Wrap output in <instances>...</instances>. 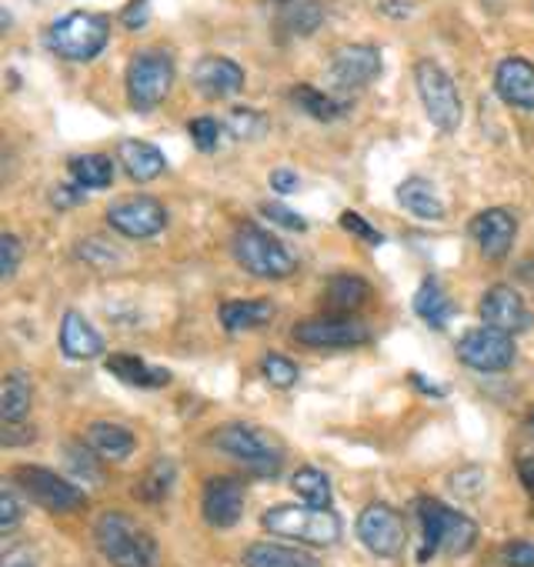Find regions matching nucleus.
Here are the masks:
<instances>
[{
    "instance_id": "23",
    "label": "nucleus",
    "mask_w": 534,
    "mask_h": 567,
    "mask_svg": "<svg viewBox=\"0 0 534 567\" xmlns=\"http://www.w3.org/2000/svg\"><path fill=\"white\" fill-rule=\"evenodd\" d=\"M117 157H121L127 177L137 181V184H147V181H154V177H161L167 171V157L147 141H124L117 147Z\"/></svg>"
},
{
    "instance_id": "5",
    "label": "nucleus",
    "mask_w": 534,
    "mask_h": 567,
    "mask_svg": "<svg viewBox=\"0 0 534 567\" xmlns=\"http://www.w3.org/2000/svg\"><path fill=\"white\" fill-rule=\"evenodd\" d=\"M111 41V21L104 14H91V11H74L58 18L48 28V48L74 64L94 61Z\"/></svg>"
},
{
    "instance_id": "51",
    "label": "nucleus",
    "mask_w": 534,
    "mask_h": 567,
    "mask_svg": "<svg viewBox=\"0 0 534 567\" xmlns=\"http://www.w3.org/2000/svg\"><path fill=\"white\" fill-rule=\"evenodd\" d=\"M411 381H414V384H418L421 391H431V394H441V388H434V384H431V381H424L421 374H411Z\"/></svg>"
},
{
    "instance_id": "1",
    "label": "nucleus",
    "mask_w": 534,
    "mask_h": 567,
    "mask_svg": "<svg viewBox=\"0 0 534 567\" xmlns=\"http://www.w3.org/2000/svg\"><path fill=\"white\" fill-rule=\"evenodd\" d=\"M94 544L114 567H161L154 534L124 511H104L94 520Z\"/></svg>"
},
{
    "instance_id": "21",
    "label": "nucleus",
    "mask_w": 534,
    "mask_h": 567,
    "mask_svg": "<svg viewBox=\"0 0 534 567\" xmlns=\"http://www.w3.org/2000/svg\"><path fill=\"white\" fill-rule=\"evenodd\" d=\"M244 567H325L315 554L275 540H257L244 550Z\"/></svg>"
},
{
    "instance_id": "41",
    "label": "nucleus",
    "mask_w": 534,
    "mask_h": 567,
    "mask_svg": "<svg viewBox=\"0 0 534 567\" xmlns=\"http://www.w3.org/2000/svg\"><path fill=\"white\" fill-rule=\"evenodd\" d=\"M21 524V501L11 484L0 487V534H11Z\"/></svg>"
},
{
    "instance_id": "40",
    "label": "nucleus",
    "mask_w": 534,
    "mask_h": 567,
    "mask_svg": "<svg viewBox=\"0 0 534 567\" xmlns=\"http://www.w3.org/2000/svg\"><path fill=\"white\" fill-rule=\"evenodd\" d=\"M448 484L458 497H477L484 491V471L481 467H461L448 477Z\"/></svg>"
},
{
    "instance_id": "24",
    "label": "nucleus",
    "mask_w": 534,
    "mask_h": 567,
    "mask_svg": "<svg viewBox=\"0 0 534 567\" xmlns=\"http://www.w3.org/2000/svg\"><path fill=\"white\" fill-rule=\"evenodd\" d=\"M398 204L414 214L418 220H441L444 217V200L438 194V187L424 177H408L398 187Z\"/></svg>"
},
{
    "instance_id": "36",
    "label": "nucleus",
    "mask_w": 534,
    "mask_h": 567,
    "mask_svg": "<svg viewBox=\"0 0 534 567\" xmlns=\"http://www.w3.org/2000/svg\"><path fill=\"white\" fill-rule=\"evenodd\" d=\"M260 371H264V378H267V384H275V388H295L298 384V364L295 361H288L285 354H264L260 358Z\"/></svg>"
},
{
    "instance_id": "18",
    "label": "nucleus",
    "mask_w": 534,
    "mask_h": 567,
    "mask_svg": "<svg viewBox=\"0 0 534 567\" xmlns=\"http://www.w3.org/2000/svg\"><path fill=\"white\" fill-rule=\"evenodd\" d=\"M194 87L207 101H224L244 91V71L230 58H201L194 68Z\"/></svg>"
},
{
    "instance_id": "19",
    "label": "nucleus",
    "mask_w": 534,
    "mask_h": 567,
    "mask_svg": "<svg viewBox=\"0 0 534 567\" xmlns=\"http://www.w3.org/2000/svg\"><path fill=\"white\" fill-rule=\"evenodd\" d=\"M494 91L504 104L534 111V64L524 58H504L494 68Z\"/></svg>"
},
{
    "instance_id": "43",
    "label": "nucleus",
    "mask_w": 534,
    "mask_h": 567,
    "mask_svg": "<svg viewBox=\"0 0 534 567\" xmlns=\"http://www.w3.org/2000/svg\"><path fill=\"white\" fill-rule=\"evenodd\" d=\"M78 257H81V260H88V264H94V267H107V264H114V260H117L114 247H111V244H104V240H97V237H91V240L78 244Z\"/></svg>"
},
{
    "instance_id": "14",
    "label": "nucleus",
    "mask_w": 534,
    "mask_h": 567,
    "mask_svg": "<svg viewBox=\"0 0 534 567\" xmlns=\"http://www.w3.org/2000/svg\"><path fill=\"white\" fill-rule=\"evenodd\" d=\"M107 224L131 240H147L167 227V207L154 197H131L107 210Z\"/></svg>"
},
{
    "instance_id": "33",
    "label": "nucleus",
    "mask_w": 534,
    "mask_h": 567,
    "mask_svg": "<svg viewBox=\"0 0 534 567\" xmlns=\"http://www.w3.org/2000/svg\"><path fill=\"white\" fill-rule=\"evenodd\" d=\"M291 97H295V104H298L305 114H311L315 121H325V124L345 117V111H348L341 101H335L331 94H325V91H318V87H311V84H298V87L291 91Z\"/></svg>"
},
{
    "instance_id": "38",
    "label": "nucleus",
    "mask_w": 534,
    "mask_h": 567,
    "mask_svg": "<svg viewBox=\"0 0 534 567\" xmlns=\"http://www.w3.org/2000/svg\"><path fill=\"white\" fill-rule=\"evenodd\" d=\"M260 214L267 217V224H278V227H285V230H308V220L298 214V210H291L288 204H281V200H264L260 204Z\"/></svg>"
},
{
    "instance_id": "49",
    "label": "nucleus",
    "mask_w": 534,
    "mask_h": 567,
    "mask_svg": "<svg viewBox=\"0 0 534 567\" xmlns=\"http://www.w3.org/2000/svg\"><path fill=\"white\" fill-rule=\"evenodd\" d=\"M298 174L295 171H288V167H278L275 174H271V187L278 190V194H291V190H298Z\"/></svg>"
},
{
    "instance_id": "31",
    "label": "nucleus",
    "mask_w": 534,
    "mask_h": 567,
    "mask_svg": "<svg viewBox=\"0 0 534 567\" xmlns=\"http://www.w3.org/2000/svg\"><path fill=\"white\" fill-rule=\"evenodd\" d=\"M71 181L84 190H104L114 184V161L107 154H81L71 164Z\"/></svg>"
},
{
    "instance_id": "50",
    "label": "nucleus",
    "mask_w": 534,
    "mask_h": 567,
    "mask_svg": "<svg viewBox=\"0 0 534 567\" xmlns=\"http://www.w3.org/2000/svg\"><path fill=\"white\" fill-rule=\"evenodd\" d=\"M517 474H521V484H524L527 497L534 501V457L521 454V457H517Z\"/></svg>"
},
{
    "instance_id": "25",
    "label": "nucleus",
    "mask_w": 534,
    "mask_h": 567,
    "mask_svg": "<svg viewBox=\"0 0 534 567\" xmlns=\"http://www.w3.org/2000/svg\"><path fill=\"white\" fill-rule=\"evenodd\" d=\"M325 0H278V24L295 38L315 34L325 24Z\"/></svg>"
},
{
    "instance_id": "9",
    "label": "nucleus",
    "mask_w": 534,
    "mask_h": 567,
    "mask_svg": "<svg viewBox=\"0 0 534 567\" xmlns=\"http://www.w3.org/2000/svg\"><path fill=\"white\" fill-rule=\"evenodd\" d=\"M458 358L464 368L481 371V374H497L507 371L517 358L514 334H504L497 328H474L458 341Z\"/></svg>"
},
{
    "instance_id": "8",
    "label": "nucleus",
    "mask_w": 534,
    "mask_h": 567,
    "mask_svg": "<svg viewBox=\"0 0 534 567\" xmlns=\"http://www.w3.org/2000/svg\"><path fill=\"white\" fill-rule=\"evenodd\" d=\"M414 87H418V97H421V107L428 114V121L451 134L461 127V94H458V84L448 78V71L434 61H418L414 68Z\"/></svg>"
},
{
    "instance_id": "17",
    "label": "nucleus",
    "mask_w": 534,
    "mask_h": 567,
    "mask_svg": "<svg viewBox=\"0 0 534 567\" xmlns=\"http://www.w3.org/2000/svg\"><path fill=\"white\" fill-rule=\"evenodd\" d=\"M204 520L210 527H234L244 517V481L237 477H210L204 484Z\"/></svg>"
},
{
    "instance_id": "45",
    "label": "nucleus",
    "mask_w": 534,
    "mask_h": 567,
    "mask_svg": "<svg viewBox=\"0 0 534 567\" xmlns=\"http://www.w3.org/2000/svg\"><path fill=\"white\" fill-rule=\"evenodd\" d=\"M341 227L351 230V234H358V237H364L368 244H384V234L374 230V227H371L361 214H355V210H345V214H341Z\"/></svg>"
},
{
    "instance_id": "4",
    "label": "nucleus",
    "mask_w": 534,
    "mask_h": 567,
    "mask_svg": "<svg viewBox=\"0 0 534 567\" xmlns=\"http://www.w3.org/2000/svg\"><path fill=\"white\" fill-rule=\"evenodd\" d=\"M230 250H234V260L254 277L285 280L295 274V254L271 230H264L257 224H240L230 240Z\"/></svg>"
},
{
    "instance_id": "46",
    "label": "nucleus",
    "mask_w": 534,
    "mask_h": 567,
    "mask_svg": "<svg viewBox=\"0 0 534 567\" xmlns=\"http://www.w3.org/2000/svg\"><path fill=\"white\" fill-rule=\"evenodd\" d=\"M41 557L31 544H14L4 550V557H0V567H38Z\"/></svg>"
},
{
    "instance_id": "32",
    "label": "nucleus",
    "mask_w": 534,
    "mask_h": 567,
    "mask_svg": "<svg viewBox=\"0 0 534 567\" xmlns=\"http://www.w3.org/2000/svg\"><path fill=\"white\" fill-rule=\"evenodd\" d=\"M174 477H177L174 461H171V457H157V461L144 471V477L137 481V497L147 501V504L167 501V494H171V487H174Z\"/></svg>"
},
{
    "instance_id": "52",
    "label": "nucleus",
    "mask_w": 534,
    "mask_h": 567,
    "mask_svg": "<svg viewBox=\"0 0 534 567\" xmlns=\"http://www.w3.org/2000/svg\"><path fill=\"white\" fill-rule=\"evenodd\" d=\"M531 431H534V411H531Z\"/></svg>"
},
{
    "instance_id": "2",
    "label": "nucleus",
    "mask_w": 534,
    "mask_h": 567,
    "mask_svg": "<svg viewBox=\"0 0 534 567\" xmlns=\"http://www.w3.org/2000/svg\"><path fill=\"white\" fill-rule=\"evenodd\" d=\"M418 517H421V550H418L421 564L431 560L438 550L461 557L477 544V524L468 514L451 511L434 497L418 501Z\"/></svg>"
},
{
    "instance_id": "11",
    "label": "nucleus",
    "mask_w": 534,
    "mask_h": 567,
    "mask_svg": "<svg viewBox=\"0 0 534 567\" xmlns=\"http://www.w3.org/2000/svg\"><path fill=\"white\" fill-rule=\"evenodd\" d=\"M291 338L305 348H361L371 341V328L351 315H328V318H311L295 324Z\"/></svg>"
},
{
    "instance_id": "16",
    "label": "nucleus",
    "mask_w": 534,
    "mask_h": 567,
    "mask_svg": "<svg viewBox=\"0 0 534 567\" xmlns=\"http://www.w3.org/2000/svg\"><path fill=\"white\" fill-rule=\"evenodd\" d=\"M471 237L487 260H501L517 237V217L504 207H487L471 217Z\"/></svg>"
},
{
    "instance_id": "39",
    "label": "nucleus",
    "mask_w": 534,
    "mask_h": 567,
    "mask_svg": "<svg viewBox=\"0 0 534 567\" xmlns=\"http://www.w3.org/2000/svg\"><path fill=\"white\" fill-rule=\"evenodd\" d=\"M187 131H191L197 151H204V154L217 151V141H220V121L217 117H207V114L204 117H194Z\"/></svg>"
},
{
    "instance_id": "12",
    "label": "nucleus",
    "mask_w": 534,
    "mask_h": 567,
    "mask_svg": "<svg viewBox=\"0 0 534 567\" xmlns=\"http://www.w3.org/2000/svg\"><path fill=\"white\" fill-rule=\"evenodd\" d=\"M358 537L361 544L378 557H398L404 550V520L391 504H368L358 517Z\"/></svg>"
},
{
    "instance_id": "7",
    "label": "nucleus",
    "mask_w": 534,
    "mask_h": 567,
    "mask_svg": "<svg viewBox=\"0 0 534 567\" xmlns=\"http://www.w3.org/2000/svg\"><path fill=\"white\" fill-rule=\"evenodd\" d=\"M174 87V61L167 51H141L127 68V101L134 111L147 114L167 101Z\"/></svg>"
},
{
    "instance_id": "30",
    "label": "nucleus",
    "mask_w": 534,
    "mask_h": 567,
    "mask_svg": "<svg viewBox=\"0 0 534 567\" xmlns=\"http://www.w3.org/2000/svg\"><path fill=\"white\" fill-rule=\"evenodd\" d=\"M88 444L101 454V461H124L137 447L134 434L127 427H121V424H111V421L91 424L88 427Z\"/></svg>"
},
{
    "instance_id": "44",
    "label": "nucleus",
    "mask_w": 534,
    "mask_h": 567,
    "mask_svg": "<svg viewBox=\"0 0 534 567\" xmlns=\"http://www.w3.org/2000/svg\"><path fill=\"white\" fill-rule=\"evenodd\" d=\"M504 567H534V544L531 540H511L501 547Z\"/></svg>"
},
{
    "instance_id": "3",
    "label": "nucleus",
    "mask_w": 534,
    "mask_h": 567,
    "mask_svg": "<svg viewBox=\"0 0 534 567\" xmlns=\"http://www.w3.org/2000/svg\"><path fill=\"white\" fill-rule=\"evenodd\" d=\"M264 530L275 537H291L311 547H335L341 540V520L331 507H311V504H278L264 511L260 517Z\"/></svg>"
},
{
    "instance_id": "13",
    "label": "nucleus",
    "mask_w": 534,
    "mask_h": 567,
    "mask_svg": "<svg viewBox=\"0 0 534 567\" xmlns=\"http://www.w3.org/2000/svg\"><path fill=\"white\" fill-rule=\"evenodd\" d=\"M328 74L338 91H361L381 78V51L374 44H348L331 58Z\"/></svg>"
},
{
    "instance_id": "42",
    "label": "nucleus",
    "mask_w": 534,
    "mask_h": 567,
    "mask_svg": "<svg viewBox=\"0 0 534 567\" xmlns=\"http://www.w3.org/2000/svg\"><path fill=\"white\" fill-rule=\"evenodd\" d=\"M24 257V247L14 234H0V277H14L18 274V264Z\"/></svg>"
},
{
    "instance_id": "48",
    "label": "nucleus",
    "mask_w": 534,
    "mask_h": 567,
    "mask_svg": "<svg viewBox=\"0 0 534 567\" xmlns=\"http://www.w3.org/2000/svg\"><path fill=\"white\" fill-rule=\"evenodd\" d=\"M151 21V0H131L124 8V28L127 31H141Z\"/></svg>"
},
{
    "instance_id": "15",
    "label": "nucleus",
    "mask_w": 534,
    "mask_h": 567,
    "mask_svg": "<svg viewBox=\"0 0 534 567\" xmlns=\"http://www.w3.org/2000/svg\"><path fill=\"white\" fill-rule=\"evenodd\" d=\"M477 311L487 328H497L504 334H521L534 324V315L527 311L524 298L511 288V284H494V288L481 298Z\"/></svg>"
},
{
    "instance_id": "28",
    "label": "nucleus",
    "mask_w": 534,
    "mask_h": 567,
    "mask_svg": "<svg viewBox=\"0 0 534 567\" xmlns=\"http://www.w3.org/2000/svg\"><path fill=\"white\" fill-rule=\"evenodd\" d=\"M31 401H34V388L31 378L24 371H11L4 378V388H0V417L4 424H21L31 414Z\"/></svg>"
},
{
    "instance_id": "37",
    "label": "nucleus",
    "mask_w": 534,
    "mask_h": 567,
    "mask_svg": "<svg viewBox=\"0 0 534 567\" xmlns=\"http://www.w3.org/2000/svg\"><path fill=\"white\" fill-rule=\"evenodd\" d=\"M264 114H257V111H250V107H237V111H230V117H227V131H230V137H237V141H254V137H260L264 134Z\"/></svg>"
},
{
    "instance_id": "29",
    "label": "nucleus",
    "mask_w": 534,
    "mask_h": 567,
    "mask_svg": "<svg viewBox=\"0 0 534 567\" xmlns=\"http://www.w3.org/2000/svg\"><path fill=\"white\" fill-rule=\"evenodd\" d=\"M107 371H111L117 381L131 384V388H164V384L171 381V371L151 368V364H144L137 354H111V358H107Z\"/></svg>"
},
{
    "instance_id": "6",
    "label": "nucleus",
    "mask_w": 534,
    "mask_h": 567,
    "mask_svg": "<svg viewBox=\"0 0 534 567\" xmlns=\"http://www.w3.org/2000/svg\"><path fill=\"white\" fill-rule=\"evenodd\" d=\"M210 441L214 447H220L224 454H230L234 461H240L247 471L260 477H275L285 464V447L267 431L250 427V424H227Z\"/></svg>"
},
{
    "instance_id": "27",
    "label": "nucleus",
    "mask_w": 534,
    "mask_h": 567,
    "mask_svg": "<svg viewBox=\"0 0 534 567\" xmlns=\"http://www.w3.org/2000/svg\"><path fill=\"white\" fill-rule=\"evenodd\" d=\"M414 315L428 324V328H434V331H444L448 328V321H451V315H454V305H451V298H448V291L441 288V280L438 277H428L421 288H418V295H414Z\"/></svg>"
},
{
    "instance_id": "22",
    "label": "nucleus",
    "mask_w": 534,
    "mask_h": 567,
    "mask_svg": "<svg viewBox=\"0 0 534 567\" xmlns=\"http://www.w3.org/2000/svg\"><path fill=\"white\" fill-rule=\"evenodd\" d=\"M278 315L275 301L267 298H254V301H227L220 308V324L227 334H244V331H254V328H264L271 324Z\"/></svg>"
},
{
    "instance_id": "47",
    "label": "nucleus",
    "mask_w": 534,
    "mask_h": 567,
    "mask_svg": "<svg viewBox=\"0 0 534 567\" xmlns=\"http://www.w3.org/2000/svg\"><path fill=\"white\" fill-rule=\"evenodd\" d=\"M84 200H88V197H84V187H81V184H64V187H54V190H51V204L61 207V210L78 207V204H84Z\"/></svg>"
},
{
    "instance_id": "20",
    "label": "nucleus",
    "mask_w": 534,
    "mask_h": 567,
    "mask_svg": "<svg viewBox=\"0 0 534 567\" xmlns=\"http://www.w3.org/2000/svg\"><path fill=\"white\" fill-rule=\"evenodd\" d=\"M61 351L71 361H94L104 354V338L81 311H68L61 321Z\"/></svg>"
},
{
    "instance_id": "35",
    "label": "nucleus",
    "mask_w": 534,
    "mask_h": 567,
    "mask_svg": "<svg viewBox=\"0 0 534 567\" xmlns=\"http://www.w3.org/2000/svg\"><path fill=\"white\" fill-rule=\"evenodd\" d=\"M64 454H68V467H71V474L84 484V481H91V484H97L101 481V454L91 447V444H68L64 447Z\"/></svg>"
},
{
    "instance_id": "26",
    "label": "nucleus",
    "mask_w": 534,
    "mask_h": 567,
    "mask_svg": "<svg viewBox=\"0 0 534 567\" xmlns=\"http://www.w3.org/2000/svg\"><path fill=\"white\" fill-rule=\"evenodd\" d=\"M368 298H371V288L361 274H335L325 291V301L335 315H355L358 308L368 305Z\"/></svg>"
},
{
    "instance_id": "34",
    "label": "nucleus",
    "mask_w": 534,
    "mask_h": 567,
    "mask_svg": "<svg viewBox=\"0 0 534 567\" xmlns=\"http://www.w3.org/2000/svg\"><path fill=\"white\" fill-rule=\"evenodd\" d=\"M291 487H295V494H298L305 504H311V507H331V501H335L331 481H328V474H321L318 467H301V471H295Z\"/></svg>"
},
{
    "instance_id": "10",
    "label": "nucleus",
    "mask_w": 534,
    "mask_h": 567,
    "mask_svg": "<svg viewBox=\"0 0 534 567\" xmlns=\"http://www.w3.org/2000/svg\"><path fill=\"white\" fill-rule=\"evenodd\" d=\"M14 481L28 491L31 501H38L41 507H48L54 514H71V511H81L88 504V497H84L81 487H74L71 481H64L61 474H54L48 467L21 464L14 471Z\"/></svg>"
}]
</instances>
